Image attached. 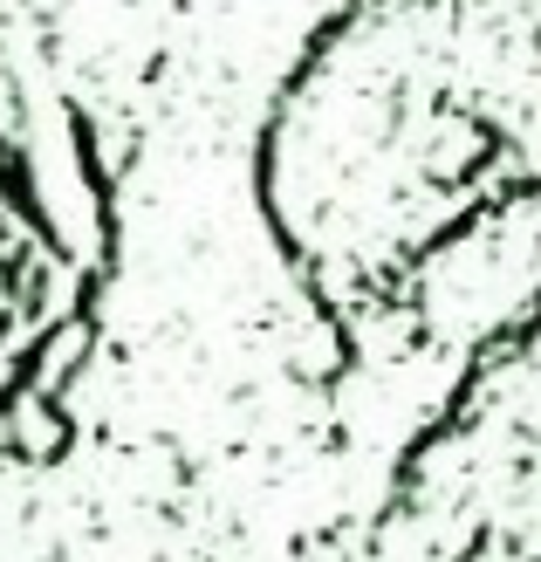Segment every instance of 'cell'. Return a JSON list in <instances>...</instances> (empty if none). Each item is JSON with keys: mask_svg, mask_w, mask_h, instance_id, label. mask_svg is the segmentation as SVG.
Listing matches in <instances>:
<instances>
[{"mask_svg": "<svg viewBox=\"0 0 541 562\" xmlns=\"http://www.w3.org/2000/svg\"><path fill=\"white\" fill-rule=\"evenodd\" d=\"M541 192V0H343L274 82L253 206L336 329L405 316L446 247Z\"/></svg>", "mask_w": 541, "mask_h": 562, "instance_id": "6da1fadb", "label": "cell"}, {"mask_svg": "<svg viewBox=\"0 0 541 562\" xmlns=\"http://www.w3.org/2000/svg\"><path fill=\"white\" fill-rule=\"evenodd\" d=\"M363 562H541V295L397 453Z\"/></svg>", "mask_w": 541, "mask_h": 562, "instance_id": "7a4b0ae2", "label": "cell"}, {"mask_svg": "<svg viewBox=\"0 0 541 562\" xmlns=\"http://www.w3.org/2000/svg\"><path fill=\"white\" fill-rule=\"evenodd\" d=\"M82 329H90V268L55 227L42 179L0 131V439L35 405V384L63 336Z\"/></svg>", "mask_w": 541, "mask_h": 562, "instance_id": "3957f363", "label": "cell"}]
</instances>
